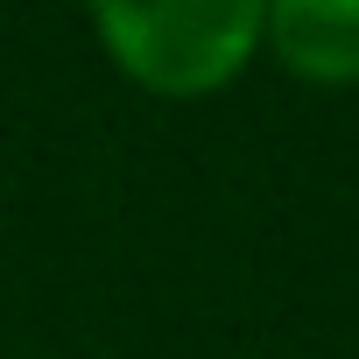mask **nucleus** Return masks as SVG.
Returning a JSON list of instances; mask_svg holds the SVG:
<instances>
[{
	"label": "nucleus",
	"mask_w": 359,
	"mask_h": 359,
	"mask_svg": "<svg viewBox=\"0 0 359 359\" xmlns=\"http://www.w3.org/2000/svg\"><path fill=\"white\" fill-rule=\"evenodd\" d=\"M85 22L127 85L155 99H212L261 57L268 8L261 0H99Z\"/></svg>",
	"instance_id": "1"
},
{
	"label": "nucleus",
	"mask_w": 359,
	"mask_h": 359,
	"mask_svg": "<svg viewBox=\"0 0 359 359\" xmlns=\"http://www.w3.org/2000/svg\"><path fill=\"white\" fill-rule=\"evenodd\" d=\"M261 57L303 85H359V0H275Z\"/></svg>",
	"instance_id": "2"
}]
</instances>
